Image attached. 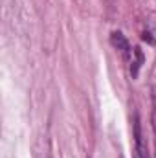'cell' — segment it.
Instances as JSON below:
<instances>
[{
    "label": "cell",
    "instance_id": "2",
    "mask_svg": "<svg viewBox=\"0 0 156 158\" xmlns=\"http://www.w3.org/2000/svg\"><path fill=\"white\" fill-rule=\"evenodd\" d=\"M110 44H112L116 50H119V53H121L125 59H129V57H130V53H132L130 44H129L127 37H125L121 31H112V33H110Z\"/></svg>",
    "mask_w": 156,
    "mask_h": 158
},
{
    "label": "cell",
    "instance_id": "3",
    "mask_svg": "<svg viewBox=\"0 0 156 158\" xmlns=\"http://www.w3.org/2000/svg\"><path fill=\"white\" fill-rule=\"evenodd\" d=\"M132 55H134V61H132V66H130V74H132V77H136L138 72H140V66L143 63V53H142L140 46H134L132 48Z\"/></svg>",
    "mask_w": 156,
    "mask_h": 158
},
{
    "label": "cell",
    "instance_id": "4",
    "mask_svg": "<svg viewBox=\"0 0 156 158\" xmlns=\"http://www.w3.org/2000/svg\"><path fill=\"white\" fill-rule=\"evenodd\" d=\"M143 40H149L151 44H154V39H153V37H151V33H147V31L143 33Z\"/></svg>",
    "mask_w": 156,
    "mask_h": 158
},
{
    "label": "cell",
    "instance_id": "5",
    "mask_svg": "<svg viewBox=\"0 0 156 158\" xmlns=\"http://www.w3.org/2000/svg\"><path fill=\"white\" fill-rule=\"evenodd\" d=\"M154 114H156V88H154Z\"/></svg>",
    "mask_w": 156,
    "mask_h": 158
},
{
    "label": "cell",
    "instance_id": "1",
    "mask_svg": "<svg viewBox=\"0 0 156 158\" xmlns=\"http://www.w3.org/2000/svg\"><path fill=\"white\" fill-rule=\"evenodd\" d=\"M134 158H149V149L142 134V125L140 118H134Z\"/></svg>",
    "mask_w": 156,
    "mask_h": 158
}]
</instances>
